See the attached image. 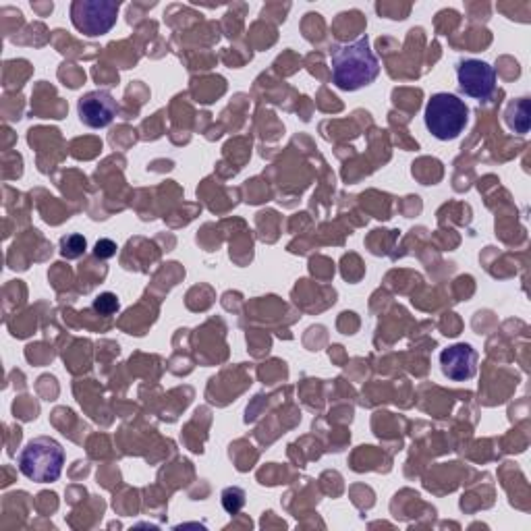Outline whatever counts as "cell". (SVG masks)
Instances as JSON below:
<instances>
[{
  "label": "cell",
  "instance_id": "10",
  "mask_svg": "<svg viewBox=\"0 0 531 531\" xmlns=\"http://www.w3.org/2000/svg\"><path fill=\"white\" fill-rule=\"evenodd\" d=\"M94 310H98L104 316H110L119 310V299L113 293H102L94 299Z\"/></svg>",
  "mask_w": 531,
  "mask_h": 531
},
{
  "label": "cell",
  "instance_id": "1",
  "mask_svg": "<svg viewBox=\"0 0 531 531\" xmlns=\"http://www.w3.org/2000/svg\"><path fill=\"white\" fill-rule=\"evenodd\" d=\"M332 81L345 92H355L370 86L380 73V63L370 50V38L363 36L351 44L332 46Z\"/></svg>",
  "mask_w": 531,
  "mask_h": 531
},
{
  "label": "cell",
  "instance_id": "6",
  "mask_svg": "<svg viewBox=\"0 0 531 531\" xmlns=\"http://www.w3.org/2000/svg\"><path fill=\"white\" fill-rule=\"evenodd\" d=\"M77 113L83 125H88L92 129H104L115 121L119 113V104L110 92L94 90L79 98Z\"/></svg>",
  "mask_w": 531,
  "mask_h": 531
},
{
  "label": "cell",
  "instance_id": "11",
  "mask_svg": "<svg viewBox=\"0 0 531 531\" xmlns=\"http://www.w3.org/2000/svg\"><path fill=\"white\" fill-rule=\"evenodd\" d=\"M94 254L100 260H108V258H113L117 254V245L113 241H110V239H100L96 243V247H94Z\"/></svg>",
  "mask_w": 531,
  "mask_h": 531
},
{
  "label": "cell",
  "instance_id": "2",
  "mask_svg": "<svg viewBox=\"0 0 531 531\" xmlns=\"http://www.w3.org/2000/svg\"><path fill=\"white\" fill-rule=\"evenodd\" d=\"M65 465V449L59 440L40 436L27 442L19 453V469L27 480L38 484L57 482Z\"/></svg>",
  "mask_w": 531,
  "mask_h": 531
},
{
  "label": "cell",
  "instance_id": "5",
  "mask_svg": "<svg viewBox=\"0 0 531 531\" xmlns=\"http://www.w3.org/2000/svg\"><path fill=\"white\" fill-rule=\"evenodd\" d=\"M459 90L475 100H488L496 90V71L480 59H465L457 65Z\"/></svg>",
  "mask_w": 531,
  "mask_h": 531
},
{
  "label": "cell",
  "instance_id": "8",
  "mask_svg": "<svg viewBox=\"0 0 531 531\" xmlns=\"http://www.w3.org/2000/svg\"><path fill=\"white\" fill-rule=\"evenodd\" d=\"M222 507L229 515H237L245 507V492L241 488H227L222 492Z\"/></svg>",
  "mask_w": 531,
  "mask_h": 531
},
{
  "label": "cell",
  "instance_id": "4",
  "mask_svg": "<svg viewBox=\"0 0 531 531\" xmlns=\"http://www.w3.org/2000/svg\"><path fill=\"white\" fill-rule=\"evenodd\" d=\"M119 15V3L113 0H75L71 5V19L77 32L88 38H98L113 30Z\"/></svg>",
  "mask_w": 531,
  "mask_h": 531
},
{
  "label": "cell",
  "instance_id": "3",
  "mask_svg": "<svg viewBox=\"0 0 531 531\" xmlns=\"http://www.w3.org/2000/svg\"><path fill=\"white\" fill-rule=\"evenodd\" d=\"M424 121L436 139L451 142V139H457L465 131L469 121V106L455 94L440 92L428 100Z\"/></svg>",
  "mask_w": 531,
  "mask_h": 531
},
{
  "label": "cell",
  "instance_id": "9",
  "mask_svg": "<svg viewBox=\"0 0 531 531\" xmlns=\"http://www.w3.org/2000/svg\"><path fill=\"white\" fill-rule=\"evenodd\" d=\"M83 251H86V239H83L81 235H69L61 241V254L63 258H69V260H75L79 258Z\"/></svg>",
  "mask_w": 531,
  "mask_h": 531
},
{
  "label": "cell",
  "instance_id": "7",
  "mask_svg": "<svg viewBox=\"0 0 531 531\" xmlns=\"http://www.w3.org/2000/svg\"><path fill=\"white\" fill-rule=\"evenodd\" d=\"M440 368L446 378L465 382L478 372V353L467 343H457L440 353Z\"/></svg>",
  "mask_w": 531,
  "mask_h": 531
}]
</instances>
